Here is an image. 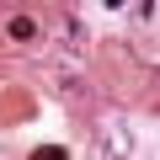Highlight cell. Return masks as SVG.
I'll use <instances>...</instances> for the list:
<instances>
[{
  "label": "cell",
  "mask_w": 160,
  "mask_h": 160,
  "mask_svg": "<svg viewBox=\"0 0 160 160\" xmlns=\"http://www.w3.org/2000/svg\"><path fill=\"white\" fill-rule=\"evenodd\" d=\"M32 32H38V27H32L27 16H16V22H11V38H32Z\"/></svg>",
  "instance_id": "6da1fadb"
}]
</instances>
